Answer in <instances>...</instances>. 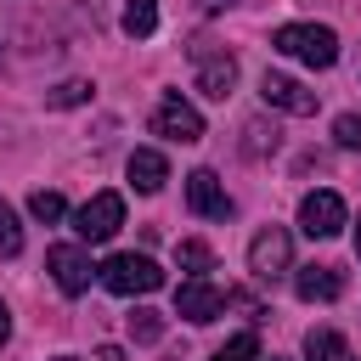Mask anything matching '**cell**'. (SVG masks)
<instances>
[{
    "label": "cell",
    "instance_id": "7",
    "mask_svg": "<svg viewBox=\"0 0 361 361\" xmlns=\"http://www.w3.org/2000/svg\"><path fill=\"white\" fill-rule=\"evenodd\" d=\"M226 305H231V293H226V288H214L209 276H186V282L175 288V316H186V322H197V327H203V322H214Z\"/></svg>",
    "mask_w": 361,
    "mask_h": 361
},
{
    "label": "cell",
    "instance_id": "9",
    "mask_svg": "<svg viewBox=\"0 0 361 361\" xmlns=\"http://www.w3.org/2000/svg\"><path fill=\"white\" fill-rule=\"evenodd\" d=\"M45 265H51V282H56L68 299H79V293L90 288V276H96V265H90V254H85L79 243H56V248L45 254Z\"/></svg>",
    "mask_w": 361,
    "mask_h": 361
},
{
    "label": "cell",
    "instance_id": "8",
    "mask_svg": "<svg viewBox=\"0 0 361 361\" xmlns=\"http://www.w3.org/2000/svg\"><path fill=\"white\" fill-rule=\"evenodd\" d=\"M344 226H350V209H344L338 192H310L299 203V231L305 237H338Z\"/></svg>",
    "mask_w": 361,
    "mask_h": 361
},
{
    "label": "cell",
    "instance_id": "2",
    "mask_svg": "<svg viewBox=\"0 0 361 361\" xmlns=\"http://www.w3.org/2000/svg\"><path fill=\"white\" fill-rule=\"evenodd\" d=\"M96 276H102L118 299H135V293H158V288H164V271H158L147 254H113Z\"/></svg>",
    "mask_w": 361,
    "mask_h": 361
},
{
    "label": "cell",
    "instance_id": "3",
    "mask_svg": "<svg viewBox=\"0 0 361 361\" xmlns=\"http://www.w3.org/2000/svg\"><path fill=\"white\" fill-rule=\"evenodd\" d=\"M152 135H164V141H180V147H192V141H203V113L180 96V90H169L158 107H152Z\"/></svg>",
    "mask_w": 361,
    "mask_h": 361
},
{
    "label": "cell",
    "instance_id": "17",
    "mask_svg": "<svg viewBox=\"0 0 361 361\" xmlns=\"http://www.w3.org/2000/svg\"><path fill=\"white\" fill-rule=\"evenodd\" d=\"M28 214H34V220H45V226H56V220L68 214V203H62V192H45V186H39V192L28 197Z\"/></svg>",
    "mask_w": 361,
    "mask_h": 361
},
{
    "label": "cell",
    "instance_id": "15",
    "mask_svg": "<svg viewBox=\"0 0 361 361\" xmlns=\"http://www.w3.org/2000/svg\"><path fill=\"white\" fill-rule=\"evenodd\" d=\"M152 28H158V0H124V34L147 39Z\"/></svg>",
    "mask_w": 361,
    "mask_h": 361
},
{
    "label": "cell",
    "instance_id": "5",
    "mask_svg": "<svg viewBox=\"0 0 361 361\" xmlns=\"http://www.w3.org/2000/svg\"><path fill=\"white\" fill-rule=\"evenodd\" d=\"M248 271H254L259 282H276V276L293 271V243H288L282 226H265V231L248 243Z\"/></svg>",
    "mask_w": 361,
    "mask_h": 361
},
{
    "label": "cell",
    "instance_id": "28",
    "mask_svg": "<svg viewBox=\"0 0 361 361\" xmlns=\"http://www.w3.org/2000/svg\"><path fill=\"white\" fill-rule=\"evenodd\" d=\"M271 361H282V355H271Z\"/></svg>",
    "mask_w": 361,
    "mask_h": 361
},
{
    "label": "cell",
    "instance_id": "27",
    "mask_svg": "<svg viewBox=\"0 0 361 361\" xmlns=\"http://www.w3.org/2000/svg\"><path fill=\"white\" fill-rule=\"evenodd\" d=\"M62 361H79V355H62Z\"/></svg>",
    "mask_w": 361,
    "mask_h": 361
},
{
    "label": "cell",
    "instance_id": "11",
    "mask_svg": "<svg viewBox=\"0 0 361 361\" xmlns=\"http://www.w3.org/2000/svg\"><path fill=\"white\" fill-rule=\"evenodd\" d=\"M186 209L203 214V220H226L231 214V197H226V186H220L214 169H192L186 175Z\"/></svg>",
    "mask_w": 361,
    "mask_h": 361
},
{
    "label": "cell",
    "instance_id": "19",
    "mask_svg": "<svg viewBox=\"0 0 361 361\" xmlns=\"http://www.w3.org/2000/svg\"><path fill=\"white\" fill-rule=\"evenodd\" d=\"M17 248H23V226H17V209H11L6 197H0V254L11 259Z\"/></svg>",
    "mask_w": 361,
    "mask_h": 361
},
{
    "label": "cell",
    "instance_id": "16",
    "mask_svg": "<svg viewBox=\"0 0 361 361\" xmlns=\"http://www.w3.org/2000/svg\"><path fill=\"white\" fill-rule=\"evenodd\" d=\"M175 259H180V271H192V276H209V271H214V248H209V243H180Z\"/></svg>",
    "mask_w": 361,
    "mask_h": 361
},
{
    "label": "cell",
    "instance_id": "12",
    "mask_svg": "<svg viewBox=\"0 0 361 361\" xmlns=\"http://www.w3.org/2000/svg\"><path fill=\"white\" fill-rule=\"evenodd\" d=\"M293 293H299L305 305H333V299L344 293V276H338L333 265H299V271H293Z\"/></svg>",
    "mask_w": 361,
    "mask_h": 361
},
{
    "label": "cell",
    "instance_id": "21",
    "mask_svg": "<svg viewBox=\"0 0 361 361\" xmlns=\"http://www.w3.org/2000/svg\"><path fill=\"white\" fill-rule=\"evenodd\" d=\"M130 333H135L141 344H152V338L164 333V322H158V310H147V305H141V310H130Z\"/></svg>",
    "mask_w": 361,
    "mask_h": 361
},
{
    "label": "cell",
    "instance_id": "26",
    "mask_svg": "<svg viewBox=\"0 0 361 361\" xmlns=\"http://www.w3.org/2000/svg\"><path fill=\"white\" fill-rule=\"evenodd\" d=\"M355 259H361V220H355Z\"/></svg>",
    "mask_w": 361,
    "mask_h": 361
},
{
    "label": "cell",
    "instance_id": "1",
    "mask_svg": "<svg viewBox=\"0 0 361 361\" xmlns=\"http://www.w3.org/2000/svg\"><path fill=\"white\" fill-rule=\"evenodd\" d=\"M271 45H276L282 56L305 62V68H333V62H338V34H333L327 23H282V28L271 34Z\"/></svg>",
    "mask_w": 361,
    "mask_h": 361
},
{
    "label": "cell",
    "instance_id": "14",
    "mask_svg": "<svg viewBox=\"0 0 361 361\" xmlns=\"http://www.w3.org/2000/svg\"><path fill=\"white\" fill-rule=\"evenodd\" d=\"M305 355H310V361H355L350 338L333 333V327H310V333H305Z\"/></svg>",
    "mask_w": 361,
    "mask_h": 361
},
{
    "label": "cell",
    "instance_id": "4",
    "mask_svg": "<svg viewBox=\"0 0 361 361\" xmlns=\"http://www.w3.org/2000/svg\"><path fill=\"white\" fill-rule=\"evenodd\" d=\"M186 51H192V62H197V90L214 96V102H226L231 85H237V62H231L226 51H214V39H192Z\"/></svg>",
    "mask_w": 361,
    "mask_h": 361
},
{
    "label": "cell",
    "instance_id": "24",
    "mask_svg": "<svg viewBox=\"0 0 361 361\" xmlns=\"http://www.w3.org/2000/svg\"><path fill=\"white\" fill-rule=\"evenodd\" d=\"M11 338V310H6V299H0V344Z\"/></svg>",
    "mask_w": 361,
    "mask_h": 361
},
{
    "label": "cell",
    "instance_id": "6",
    "mask_svg": "<svg viewBox=\"0 0 361 361\" xmlns=\"http://www.w3.org/2000/svg\"><path fill=\"white\" fill-rule=\"evenodd\" d=\"M118 226H124V197H118V192H96V197H90V203L73 214L79 243H107Z\"/></svg>",
    "mask_w": 361,
    "mask_h": 361
},
{
    "label": "cell",
    "instance_id": "10",
    "mask_svg": "<svg viewBox=\"0 0 361 361\" xmlns=\"http://www.w3.org/2000/svg\"><path fill=\"white\" fill-rule=\"evenodd\" d=\"M259 96H265V107H276V113H293V118H310V113H316V90H305L299 79H288V73H271V68H265V79H259Z\"/></svg>",
    "mask_w": 361,
    "mask_h": 361
},
{
    "label": "cell",
    "instance_id": "25",
    "mask_svg": "<svg viewBox=\"0 0 361 361\" xmlns=\"http://www.w3.org/2000/svg\"><path fill=\"white\" fill-rule=\"evenodd\" d=\"M203 11H226V6H237V0H197Z\"/></svg>",
    "mask_w": 361,
    "mask_h": 361
},
{
    "label": "cell",
    "instance_id": "13",
    "mask_svg": "<svg viewBox=\"0 0 361 361\" xmlns=\"http://www.w3.org/2000/svg\"><path fill=\"white\" fill-rule=\"evenodd\" d=\"M164 180H169L164 152H158V147H135V152H130V186H135V192H158Z\"/></svg>",
    "mask_w": 361,
    "mask_h": 361
},
{
    "label": "cell",
    "instance_id": "23",
    "mask_svg": "<svg viewBox=\"0 0 361 361\" xmlns=\"http://www.w3.org/2000/svg\"><path fill=\"white\" fill-rule=\"evenodd\" d=\"M96 361H124V350H118V344H102V350H96Z\"/></svg>",
    "mask_w": 361,
    "mask_h": 361
},
{
    "label": "cell",
    "instance_id": "20",
    "mask_svg": "<svg viewBox=\"0 0 361 361\" xmlns=\"http://www.w3.org/2000/svg\"><path fill=\"white\" fill-rule=\"evenodd\" d=\"M333 141L350 147V152H361V113H338L333 118Z\"/></svg>",
    "mask_w": 361,
    "mask_h": 361
},
{
    "label": "cell",
    "instance_id": "18",
    "mask_svg": "<svg viewBox=\"0 0 361 361\" xmlns=\"http://www.w3.org/2000/svg\"><path fill=\"white\" fill-rule=\"evenodd\" d=\"M214 361H259V333H237L214 350Z\"/></svg>",
    "mask_w": 361,
    "mask_h": 361
},
{
    "label": "cell",
    "instance_id": "22",
    "mask_svg": "<svg viewBox=\"0 0 361 361\" xmlns=\"http://www.w3.org/2000/svg\"><path fill=\"white\" fill-rule=\"evenodd\" d=\"M79 102H90V85L85 79H68V85L51 90V107H79Z\"/></svg>",
    "mask_w": 361,
    "mask_h": 361
}]
</instances>
